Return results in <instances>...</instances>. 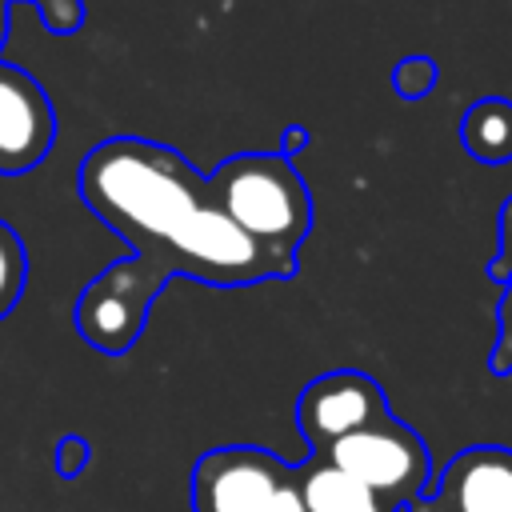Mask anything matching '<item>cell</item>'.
Returning a JSON list of instances; mask_svg holds the SVG:
<instances>
[{
	"mask_svg": "<svg viewBox=\"0 0 512 512\" xmlns=\"http://www.w3.org/2000/svg\"><path fill=\"white\" fill-rule=\"evenodd\" d=\"M76 188L88 212L136 252L108 264L76 300V332L104 356H124L140 340L148 308L172 276L212 288L292 276L220 212L208 176L168 144L108 136L80 160Z\"/></svg>",
	"mask_w": 512,
	"mask_h": 512,
	"instance_id": "obj_1",
	"label": "cell"
},
{
	"mask_svg": "<svg viewBox=\"0 0 512 512\" xmlns=\"http://www.w3.org/2000/svg\"><path fill=\"white\" fill-rule=\"evenodd\" d=\"M220 212L268 256L296 272V252L312 232V196L296 164L280 152H240L208 172Z\"/></svg>",
	"mask_w": 512,
	"mask_h": 512,
	"instance_id": "obj_2",
	"label": "cell"
},
{
	"mask_svg": "<svg viewBox=\"0 0 512 512\" xmlns=\"http://www.w3.org/2000/svg\"><path fill=\"white\" fill-rule=\"evenodd\" d=\"M192 512H304L296 464L256 444L212 448L188 480Z\"/></svg>",
	"mask_w": 512,
	"mask_h": 512,
	"instance_id": "obj_3",
	"label": "cell"
},
{
	"mask_svg": "<svg viewBox=\"0 0 512 512\" xmlns=\"http://www.w3.org/2000/svg\"><path fill=\"white\" fill-rule=\"evenodd\" d=\"M336 468L368 484L376 496H384L392 508H404L420 500L432 488V460L428 444L416 428H408L396 416H384L344 440H336L324 452Z\"/></svg>",
	"mask_w": 512,
	"mask_h": 512,
	"instance_id": "obj_4",
	"label": "cell"
},
{
	"mask_svg": "<svg viewBox=\"0 0 512 512\" xmlns=\"http://www.w3.org/2000/svg\"><path fill=\"white\" fill-rule=\"evenodd\" d=\"M392 416L384 388L360 368H336L304 384L296 400V428L312 456H324L336 440Z\"/></svg>",
	"mask_w": 512,
	"mask_h": 512,
	"instance_id": "obj_5",
	"label": "cell"
},
{
	"mask_svg": "<svg viewBox=\"0 0 512 512\" xmlns=\"http://www.w3.org/2000/svg\"><path fill=\"white\" fill-rule=\"evenodd\" d=\"M56 144V112L44 84L0 60V176H24Z\"/></svg>",
	"mask_w": 512,
	"mask_h": 512,
	"instance_id": "obj_6",
	"label": "cell"
},
{
	"mask_svg": "<svg viewBox=\"0 0 512 512\" xmlns=\"http://www.w3.org/2000/svg\"><path fill=\"white\" fill-rule=\"evenodd\" d=\"M512 508V452L476 444L456 452L436 488L404 504V512H508Z\"/></svg>",
	"mask_w": 512,
	"mask_h": 512,
	"instance_id": "obj_7",
	"label": "cell"
},
{
	"mask_svg": "<svg viewBox=\"0 0 512 512\" xmlns=\"http://www.w3.org/2000/svg\"><path fill=\"white\" fill-rule=\"evenodd\" d=\"M296 480H300L304 512H400L368 484L336 468L328 456H308L304 464H296Z\"/></svg>",
	"mask_w": 512,
	"mask_h": 512,
	"instance_id": "obj_8",
	"label": "cell"
},
{
	"mask_svg": "<svg viewBox=\"0 0 512 512\" xmlns=\"http://www.w3.org/2000/svg\"><path fill=\"white\" fill-rule=\"evenodd\" d=\"M460 144L480 164H508L512 160V100L508 96H480L460 116Z\"/></svg>",
	"mask_w": 512,
	"mask_h": 512,
	"instance_id": "obj_9",
	"label": "cell"
},
{
	"mask_svg": "<svg viewBox=\"0 0 512 512\" xmlns=\"http://www.w3.org/2000/svg\"><path fill=\"white\" fill-rule=\"evenodd\" d=\"M28 280V252L12 224L0 220V320L20 304Z\"/></svg>",
	"mask_w": 512,
	"mask_h": 512,
	"instance_id": "obj_10",
	"label": "cell"
},
{
	"mask_svg": "<svg viewBox=\"0 0 512 512\" xmlns=\"http://www.w3.org/2000/svg\"><path fill=\"white\" fill-rule=\"evenodd\" d=\"M436 80H440V64L432 60V56H404L396 68H392V88H396V96H404V100H424L432 88H436Z\"/></svg>",
	"mask_w": 512,
	"mask_h": 512,
	"instance_id": "obj_11",
	"label": "cell"
},
{
	"mask_svg": "<svg viewBox=\"0 0 512 512\" xmlns=\"http://www.w3.org/2000/svg\"><path fill=\"white\" fill-rule=\"evenodd\" d=\"M0 4L12 8L16 0H0ZM24 4H36L44 28L56 32V36H72L84 24V0H24Z\"/></svg>",
	"mask_w": 512,
	"mask_h": 512,
	"instance_id": "obj_12",
	"label": "cell"
},
{
	"mask_svg": "<svg viewBox=\"0 0 512 512\" xmlns=\"http://www.w3.org/2000/svg\"><path fill=\"white\" fill-rule=\"evenodd\" d=\"M496 320H500V332H496V344H492L488 368H492L496 376H504V372H512V280L504 284V296H500Z\"/></svg>",
	"mask_w": 512,
	"mask_h": 512,
	"instance_id": "obj_13",
	"label": "cell"
},
{
	"mask_svg": "<svg viewBox=\"0 0 512 512\" xmlns=\"http://www.w3.org/2000/svg\"><path fill=\"white\" fill-rule=\"evenodd\" d=\"M88 456H92V452H88V440H84V436H60V440H56V452H52V468H56V476L72 480V476L84 472Z\"/></svg>",
	"mask_w": 512,
	"mask_h": 512,
	"instance_id": "obj_14",
	"label": "cell"
},
{
	"mask_svg": "<svg viewBox=\"0 0 512 512\" xmlns=\"http://www.w3.org/2000/svg\"><path fill=\"white\" fill-rule=\"evenodd\" d=\"M488 280H496V284L512 280V196L500 208V248H496V260L488 264Z\"/></svg>",
	"mask_w": 512,
	"mask_h": 512,
	"instance_id": "obj_15",
	"label": "cell"
},
{
	"mask_svg": "<svg viewBox=\"0 0 512 512\" xmlns=\"http://www.w3.org/2000/svg\"><path fill=\"white\" fill-rule=\"evenodd\" d=\"M304 148H308V128L288 124V128H284V136H280V148H276V152H280V156H288V160H296Z\"/></svg>",
	"mask_w": 512,
	"mask_h": 512,
	"instance_id": "obj_16",
	"label": "cell"
},
{
	"mask_svg": "<svg viewBox=\"0 0 512 512\" xmlns=\"http://www.w3.org/2000/svg\"><path fill=\"white\" fill-rule=\"evenodd\" d=\"M4 40H8V8L0 4V48H4Z\"/></svg>",
	"mask_w": 512,
	"mask_h": 512,
	"instance_id": "obj_17",
	"label": "cell"
},
{
	"mask_svg": "<svg viewBox=\"0 0 512 512\" xmlns=\"http://www.w3.org/2000/svg\"><path fill=\"white\" fill-rule=\"evenodd\" d=\"M508 512H512V508H508Z\"/></svg>",
	"mask_w": 512,
	"mask_h": 512,
	"instance_id": "obj_18",
	"label": "cell"
}]
</instances>
